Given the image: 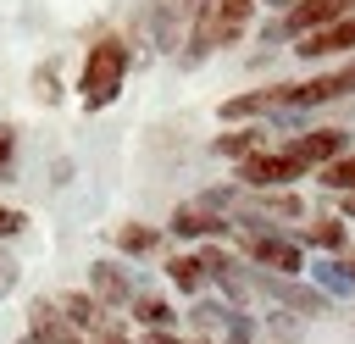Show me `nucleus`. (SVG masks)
I'll return each instance as SVG.
<instances>
[{"label": "nucleus", "mask_w": 355, "mask_h": 344, "mask_svg": "<svg viewBox=\"0 0 355 344\" xmlns=\"http://www.w3.org/2000/svg\"><path fill=\"white\" fill-rule=\"evenodd\" d=\"M128 67H133L128 39H122V33H100V39L89 44L83 67H78V100H83V111H105V105L122 94Z\"/></svg>", "instance_id": "nucleus-1"}, {"label": "nucleus", "mask_w": 355, "mask_h": 344, "mask_svg": "<svg viewBox=\"0 0 355 344\" xmlns=\"http://www.w3.org/2000/svg\"><path fill=\"white\" fill-rule=\"evenodd\" d=\"M250 17H255V0H211V11H205L194 28H189L183 67L205 61L211 50H227V44H239V39H244V28H250Z\"/></svg>", "instance_id": "nucleus-2"}, {"label": "nucleus", "mask_w": 355, "mask_h": 344, "mask_svg": "<svg viewBox=\"0 0 355 344\" xmlns=\"http://www.w3.org/2000/svg\"><path fill=\"white\" fill-rule=\"evenodd\" d=\"M305 172H311V166H305L300 155H288V150H255V155L239 161V189H250V194H277V189L300 183Z\"/></svg>", "instance_id": "nucleus-3"}, {"label": "nucleus", "mask_w": 355, "mask_h": 344, "mask_svg": "<svg viewBox=\"0 0 355 344\" xmlns=\"http://www.w3.org/2000/svg\"><path fill=\"white\" fill-rule=\"evenodd\" d=\"M250 272L300 277L305 272V244L300 239H283V233H261V239H250Z\"/></svg>", "instance_id": "nucleus-4"}, {"label": "nucleus", "mask_w": 355, "mask_h": 344, "mask_svg": "<svg viewBox=\"0 0 355 344\" xmlns=\"http://www.w3.org/2000/svg\"><path fill=\"white\" fill-rule=\"evenodd\" d=\"M89 294L111 311V305H133V300H139V283H133V272H128L122 261L100 255V261H89Z\"/></svg>", "instance_id": "nucleus-5"}, {"label": "nucleus", "mask_w": 355, "mask_h": 344, "mask_svg": "<svg viewBox=\"0 0 355 344\" xmlns=\"http://www.w3.org/2000/svg\"><path fill=\"white\" fill-rule=\"evenodd\" d=\"M233 222L222 216V211H211L205 200H189V205H172V216H166V233L172 239H216V233H227Z\"/></svg>", "instance_id": "nucleus-6"}, {"label": "nucleus", "mask_w": 355, "mask_h": 344, "mask_svg": "<svg viewBox=\"0 0 355 344\" xmlns=\"http://www.w3.org/2000/svg\"><path fill=\"white\" fill-rule=\"evenodd\" d=\"M288 155H300L305 166H333L338 155H349V133L344 128H311L288 144Z\"/></svg>", "instance_id": "nucleus-7"}, {"label": "nucleus", "mask_w": 355, "mask_h": 344, "mask_svg": "<svg viewBox=\"0 0 355 344\" xmlns=\"http://www.w3.org/2000/svg\"><path fill=\"white\" fill-rule=\"evenodd\" d=\"M349 17V0H300L294 11H283V33H322V28H333V22H344Z\"/></svg>", "instance_id": "nucleus-8"}, {"label": "nucleus", "mask_w": 355, "mask_h": 344, "mask_svg": "<svg viewBox=\"0 0 355 344\" xmlns=\"http://www.w3.org/2000/svg\"><path fill=\"white\" fill-rule=\"evenodd\" d=\"M55 311L67 316V327L72 333H105V305L89 294V289H67V294H55Z\"/></svg>", "instance_id": "nucleus-9"}, {"label": "nucleus", "mask_w": 355, "mask_h": 344, "mask_svg": "<svg viewBox=\"0 0 355 344\" xmlns=\"http://www.w3.org/2000/svg\"><path fill=\"white\" fill-rule=\"evenodd\" d=\"M28 338L33 344H83V333L67 327V316L55 311V300H33L28 305Z\"/></svg>", "instance_id": "nucleus-10"}, {"label": "nucleus", "mask_w": 355, "mask_h": 344, "mask_svg": "<svg viewBox=\"0 0 355 344\" xmlns=\"http://www.w3.org/2000/svg\"><path fill=\"white\" fill-rule=\"evenodd\" d=\"M338 50H355V11H349L344 22H333V28H322V33H305V39L294 44V55H300V61L338 55Z\"/></svg>", "instance_id": "nucleus-11"}, {"label": "nucleus", "mask_w": 355, "mask_h": 344, "mask_svg": "<svg viewBox=\"0 0 355 344\" xmlns=\"http://www.w3.org/2000/svg\"><path fill=\"white\" fill-rule=\"evenodd\" d=\"M150 33H155V50H178L183 44V11L178 0H150Z\"/></svg>", "instance_id": "nucleus-12"}, {"label": "nucleus", "mask_w": 355, "mask_h": 344, "mask_svg": "<svg viewBox=\"0 0 355 344\" xmlns=\"http://www.w3.org/2000/svg\"><path fill=\"white\" fill-rule=\"evenodd\" d=\"M216 155H233V161H244V155H255V150H266V122H250V128H233V133H216V144H211Z\"/></svg>", "instance_id": "nucleus-13"}, {"label": "nucleus", "mask_w": 355, "mask_h": 344, "mask_svg": "<svg viewBox=\"0 0 355 344\" xmlns=\"http://www.w3.org/2000/svg\"><path fill=\"white\" fill-rule=\"evenodd\" d=\"M166 283H172L178 294H200V289H205L200 255H166Z\"/></svg>", "instance_id": "nucleus-14"}, {"label": "nucleus", "mask_w": 355, "mask_h": 344, "mask_svg": "<svg viewBox=\"0 0 355 344\" xmlns=\"http://www.w3.org/2000/svg\"><path fill=\"white\" fill-rule=\"evenodd\" d=\"M133 316H139L150 333H178V311H172L161 294H139V300H133Z\"/></svg>", "instance_id": "nucleus-15"}, {"label": "nucleus", "mask_w": 355, "mask_h": 344, "mask_svg": "<svg viewBox=\"0 0 355 344\" xmlns=\"http://www.w3.org/2000/svg\"><path fill=\"white\" fill-rule=\"evenodd\" d=\"M261 111H272V94H266V89H250V94L222 100V122H244V128H250V117H261Z\"/></svg>", "instance_id": "nucleus-16"}, {"label": "nucleus", "mask_w": 355, "mask_h": 344, "mask_svg": "<svg viewBox=\"0 0 355 344\" xmlns=\"http://www.w3.org/2000/svg\"><path fill=\"white\" fill-rule=\"evenodd\" d=\"M305 272H311V289H322L327 300H333V294H355V283L344 277L338 261H305Z\"/></svg>", "instance_id": "nucleus-17"}, {"label": "nucleus", "mask_w": 355, "mask_h": 344, "mask_svg": "<svg viewBox=\"0 0 355 344\" xmlns=\"http://www.w3.org/2000/svg\"><path fill=\"white\" fill-rule=\"evenodd\" d=\"M300 244H316V250H344V244H349V227H344V216H322L316 227H305V233H300Z\"/></svg>", "instance_id": "nucleus-18"}, {"label": "nucleus", "mask_w": 355, "mask_h": 344, "mask_svg": "<svg viewBox=\"0 0 355 344\" xmlns=\"http://www.w3.org/2000/svg\"><path fill=\"white\" fill-rule=\"evenodd\" d=\"M155 244H161V233H155L150 222H122V227H116V250H122V255H150Z\"/></svg>", "instance_id": "nucleus-19"}, {"label": "nucleus", "mask_w": 355, "mask_h": 344, "mask_svg": "<svg viewBox=\"0 0 355 344\" xmlns=\"http://www.w3.org/2000/svg\"><path fill=\"white\" fill-rule=\"evenodd\" d=\"M227 311H233V305H222V300H194V305H189V327H194L200 338H211V333H222Z\"/></svg>", "instance_id": "nucleus-20"}, {"label": "nucleus", "mask_w": 355, "mask_h": 344, "mask_svg": "<svg viewBox=\"0 0 355 344\" xmlns=\"http://www.w3.org/2000/svg\"><path fill=\"white\" fill-rule=\"evenodd\" d=\"M216 338H222V344H255V338H261V322H255L250 311H227V322H222Z\"/></svg>", "instance_id": "nucleus-21"}, {"label": "nucleus", "mask_w": 355, "mask_h": 344, "mask_svg": "<svg viewBox=\"0 0 355 344\" xmlns=\"http://www.w3.org/2000/svg\"><path fill=\"white\" fill-rule=\"evenodd\" d=\"M316 183H322V189H338V194H355V155H338L333 166H322Z\"/></svg>", "instance_id": "nucleus-22"}, {"label": "nucleus", "mask_w": 355, "mask_h": 344, "mask_svg": "<svg viewBox=\"0 0 355 344\" xmlns=\"http://www.w3.org/2000/svg\"><path fill=\"white\" fill-rule=\"evenodd\" d=\"M261 211H266V216H305L300 194H283V189H277V194H261Z\"/></svg>", "instance_id": "nucleus-23"}, {"label": "nucleus", "mask_w": 355, "mask_h": 344, "mask_svg": "<svg viewBox=\"0 0 355 344\" xmlns=\"http://www.w3.org/2000/svg\"><path fill=\"white\" fill-rule=\"evenodd\" d=\"M28 227V211H17V205H0V239H17Z\"/></svg>", "instance_id": "nucleus-24"}, {"label": "nucleus", "mask_w": 355, "mask_h": 344, "mask_svg": "<svg viewBox=\"0 0 355 344\" xmlns=\"http://www.w3.org/2000/svg\"><path fill=\"white\" fill-rule=\"evenodd\" d=\"M11 155H17V128H11V122H0V172L11 166Z\"/></svg>", "instance_id": "nucleus-25"}, {"label": "nucleus", "mask_w": 355, "mask_h": 344, "mask_svg": "<svg viewBox=\"0 0 355 344\" xmlns=\"http://www.w3.org/2000/svg\"><path fill=\"white\" fill-rule=\"evenodd\" d=\"M17 277H22V266H17L11 255H0V294H11V289H17Z\"/></svg>", "instance_id": "nucleus-26"}, {"label": "nucleus", "mask_w": 355, "mask_h": 344, "mask_svg": "<svg viewBox=\"0 0 355 344\" xmlns=\"http://www.w3.org/2000/svg\"><path fill=\"white\" fill-rule=\"evenodd\" d=\"M178 11H183V22L194 28V22H200V17L211 11V0H178Z\"/></svg>", "instance_id": "nucleus-27"}, {"label": "nucleus", "mask_w": 355, "mask_h": 344, "mask_svg": "<svg viewBox=\"0 0 355 344\" xmlns=\"http://www.w3.org/2000/svg\"><path fill=\"white\" fill-rule=\"evenodd\" d=\"M139 344H194V338H183V333H144Z\"/></svg>", "instance_id": "nucleus-28"}, {"label": "nucleus", "mask_w": 355, "mask_h": 344, "mask_svg": "<svg viewBox=\"0 0 355 344\" xmlns=\"http://www.w3.org/2000/svg\"><path fill=\"white\" fill-rule=\"evenodd\" d=\"M39 94H44V100H55V94H61V89H55V72H50V67L39 72Z\"/></svg>", "instance_id": "nucleus-29"}, {"label": "nucleus", "mask_w": 355, "mask_h": 344, "mask_svg": "<svg viewBox=\"0 0 355 344\" xmlns=\"http://www.w3.org/2000/svg\"><path fill=\"white\" fill-rule=\"evenodd\" d=\"M89 344H133V338H122V333H116V327H105V333H94V338H89Z\"/></svg>", "instance_id": "nucleus-30"}, {"label": "nucleus", "mask_w": 355, "mask_h": 344, "mask_svg": "<svg viewBox=\"0 0 355 344\" xmlns=\"http://www.w3.org/2000/svg\"><path fill=\"white\" fill-rule=\"evenodd\" d=\"M338 266H344V277H349V283H355V255H344V261H338Z\"/></svg>", "instance_id": "nucleus-31"}, {"label": "nucleus", "mask_w": 355, "mask_h": 344, "mask_svg": "<svg viewBox=\"0 0 355 344\" xmlns=\"http://www.w3.org/2000/svg\"><path fill=\"white\" fill-rule=\"evenodd\" d=\"M344 222H355V194H344Z\"/></svg>", "instance_id": "nucleus-32"}, {"label": "nucleus", "mask_w": 355, "mask_h": 344, "mask_svg": "<svg viewBox=\"0 0 355 344\" xmlns=\"http://www.w3.org/2000/svg\"><path fill=\"white\" fill-rule=\"evenodd\" d=\"M266 6H272V11H294L300 0H266Z\"/></svg>", "instance_id": "nucleus-33"}, {"label": "nucleus", "mask_w": 355, "mask_h": 344, "mask_svg": "<svg viewBox=\"0 0 355 344\" xmlns=\"http://www.w3.org/2000/svg\"><path fill=\"white\" fill-rule=\"evenodd\" d=\"M194 344H216V338H194Z\"/></svg>", "instance_id": "nucleus-34"}, {"label": "nucleus", "mask_w": 355, "mask_h": 344, "mask_svg": "<svg viewBox=\"0 0 355 344\" xmlns=\"http://www.w3.org/2000/svg\"><path fill=\"white\" fill-rule=\"evenodd\" d=\"M17 344H33V338H28V333H22V338H17Z\"/></svg>", "instance_id": "nucleus-35"}]
</instances>
